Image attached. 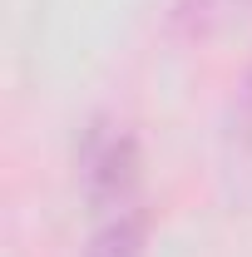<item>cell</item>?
Listing matches in <instances>:
<instances>
[{
	"mask_svg": "<svg viewBox=\"0 0 252 257\" xmlns=\"http://www.w3.org/2000/svg\"><path fill=\"white\" fill-rule=\"evenodd\" d=\"M79 193H84V208L144 193V154L124 124L94 119L84 128V139H79Z\"/></svg>",
	"mask_w": 252,
	"mask_h": 257,
	"instance_id": "cell-1",
	"label": "cell"
},
{
	"mask_svg": "<svg viewBox=\"0 0 252 257\" xmlns=\"http://www.w3.org/2000/svg\"><path fill=\"white\" fill-rule=\"evenodd\" d=\"M149 252V193L89 208L84 257H144Z\"/></svg>",
	"mask_w": 252,
	"mask_h": 257,
	"instance_id": "cell-2",
	"label": "cell"
},
{
	"mask_svg": "<svg viewBox=\"0 0 252 257\" xmlns=\"http://www.w3.org/2000/svg\"><path fill=\"white\" fill-rule=\"evenodd\" d=\"M227 144L232 154H247L252 159V60L237 79V94H232V109H227Z\"/></svg>",
	"mask_w": 252,
	"mask_h": 257,
	"instance_id": "cell-4",
	"label": "cell"
},
{
	"mask_svg": "<svg viewBox=\"0 0 252 257\" xmlns=\"http://www.w3.org/2000/svg\"><path fill=\"white\" fill-rule=\"evenodd\" d=\"M242 15H252V0H178L173 30L188 40H208V35H222L227 25H237Z\"/></svg>",
	"mask_w": 252,
	"mask_h": 257,
	"instance_id": "cell-3",
	"label": "cell"
}]
</instances>
